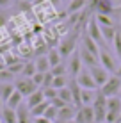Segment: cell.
I'll return each instance as SVG.
<instances>
[{"mask_svg":"<svg viewBox=\"0 0 121 123\" xmlns=\"http://www.w3.org/2000/svg\"><path fill=\"white\" fill-rule=\"evenodd\" d=\"M86 34L91 37L93 41H96L100 48H107L105 41H103V36H102V29L96 22V16H91L89 22H87V27H86Z\"/></svg>","mask_w":121,"mask_h":123,"instance_id":"obj_1","label":"cell"},{"mask_svg":"<svg viewBox=\"0 0 121 123\" xmlns=\"http://www.w3.org/2000/svg\"><path fill=\"white\" fill-rule=\"evenodd\" d=\"M121 116V98L114 96V98H107V118L105 123H118Z\"/></svg>","mask_w":121,"mask_h":123,"instance_id":"obj_2","label":"cell"},{"mask_svg":"<svg viewBox=\"0 0 121 123\" xmlns=\"http://www.w3.org/2000/svg\"><path fill=\"white\" fill-rule=\"evenodd\" d=\"M119 89H121V79H118L116 75H110V79L100 87V93H102L105 98H114V96L119 95Z\"/></svg>","mask_w":121,"mask_h":123,"instance_id":"obj_3","label":"cell"},{"mask_svg":"<svg viewBox=\"0 0 121 123\" xmlns=\"http://www.w3.org/2000/svg\"><path fill=\"white\" fill-rule=\"evenodd\" d=\"M93 111H94V120H96V123H105V118H107V98L100 91L96 93V98H94V104H93Z\"/></svg>","mask_w":121,"mask_h":123,"instance_id":"obj_4","label":"cell"},{"mask_svg":"<svg viewBox=\"0 0 121 123\" xmlns=\"http://www.w3.org/2000/svg\"><path fill=\"white\" fill-rule=\"evenodd\" d=\"M77 36H78V32H71L69 36H66L64 39L61 41V45L57 46L61 57H69L75 52V46H77Z\"/></svg>","mask_w":121,"mask_h":123,"instance_id":"obj_5","label":"cell"},{"mask_svg":"<svg viewBox=\"0 0 121 123\" xmlns=\"http://www.w3.org/2000/svg\"><path fill=\"white\" fill-rule=\"evenodd\" d=\"M14 89L18 91L20 95L23 96V98H27V96H30L34 91H37L39 87H37L36 84L32 82V79H25V77H20V79L14 82Z\"/></svg>","mask_w":121,"mask_h":123,"instance_id":"obj_6","label":"cell"},{"mask_svg":"<svg viewBox=\"0 0 121 123\" xmlns=\"http://www.w3.org/2000/svg\"><path fill=\"white\" fill-rule=\"evenodd\" d=\"M75 80H77V84L80 86V89L98 91V86H96V82L93 80V77H91V73H89V70H87V68H84V70H82L80 73L75 77Z\"/></svg>","mask_w":121,"mask_h":123,"instance_id":"obj_7","label":"cell"},{"mask_svg":"<svg viewBox=\"0 0 121 123\" xmlns=\"http://www.w3.org/2000/svg\"><path fill=\"white\" fill-rule=\"evenodd\" d=\"M100 66L109 73H116V70H118V62L107 48H100Z\"/></svg>","mask_w":121,"mask_h":123,"instance_id":"obj_8","label":"cell"},{"mask_svg":"<svg viewBox=\"0 0 121 123\" xmlns=\"http://www.w3.org/2000/svg\"><path fill=\"white\" fill-rule=\"evenodd\" d=\"M75 121L77 123H96L93 105H82V107H78L77 109V116H75Z\"/></svg>","mask_w":121,"mask_h":123,"instance_id":"obj_9","label":"cell"},{"mask_svg":"<svg viewBox=\"0 0 121 123\" xmlns=\"http://www.w3.org/2000/svg\"><path fill=\"white\" fill-rule=\"evenodd\" d=\"M68 71L71 73V77L75 79L78 73H80L82 70H84V64H82V59H80V54H78V50H75V52L69 55V59H68Z\"/></svg>","mask_w":121,"mask_h":123,"instance_id":"obj_10","label":"cell"},{"mask_svg":"<svg viewBox=\"0 0 121 123\" xmlns=\"http://www.w3.org/2000/svg\"><path fill=\"white\" fill-rule=\"evenodd\" d=\"M87 70H89V73H91V77H93V80L96 82L98 89H100V87H102L103 84H105L107 80L110 79V73H109V71H105L100 64H98V66H94V68H87Z\"/></svg>","mask_w":121,"mask_h":123,"instance_id":"obj_11","label":"cell"},{"mask_svg":"<svg viewBox=\"0 0 121 123\" xmlns=\"http://www.w3.org/2000/svg\"><path fill=\"white\" fill-rule=\"evenodd\" d=\"M75 116H77V107H75V105H66V107H62V109L57 111V120H55V123L71 121V120H75Z\"/></svg>","mask_w":121,"mask_h":123,"instance_id":"obj_12","label":"cell"},{"mask_svg":"<svg viewBox=\"0 0 121 123\" xmlns=\"http://www.w3.org/2000/svg\"><path fill=\"white\" fill-rule=\"evenodd\" d=\"M78 54H80L82 64H84L86 68H94V66H98V64H100V57L93 55V54H89L87 50H84V48H82V46L78 48Z\"/></svg>","mask_w":121,"mask_h":123,"instance_id":"obj_13","label":"cell"},{"mask_svg":"<svg viewBox=\"0 0 121 123\" xmlns=\"http://www.w3.org/2000/svg\"><path fill=\"white\" fill-rule=\"evenodd\" d=\"M43 102H46V100H45V95H43V89H37V91L32 93L30 96H27V98H25V105H27V109L30 111L32 107L43 104Z\"/></svg>","mask_w":121,"mask_h":123,"instance_id":"obj_14","label":"cell"},{"mask_svg":"<svg viewBox=\"0 0 121 123\" xmlns=\"http://www.w3.org/2000/svg\"><path fill=\"white\" fill-rule=\"evenodd\" d=\"M114 11H116V6L112 4V0H98V4H96V14L110 16Z\"/></svg>","mask_w":121,"mask_h":123,"instance_id":"obj_15","label":"cell"},{"mask_svg":"<svg viewBox=\"0 0 121 123\" xmlns=\"http://www.w3.org/2000/svg\"><path fill=\"white\" fill-rule=\"evenodd\" d=\"M82 48L87 50L89 54H93V55L100 57V46H98V43H96V41H93L89 36H87V34H84V36H82Z\"/></svg>","mask_w":121,"mask_h":123,"instance_id":"obj_16","label":"cell"},{"mask_svg":"<svg viewBox=\"0 0 121 123\" xmlns=\"http://www.w3.org/2000/svg\"><path fill=\"white\" fill-rule=\"evenodd\" d=\"M16 118H18V123H32V116H30V111L27 109V105L22 104L18 109H16Z\"/></svg>","mask_w":121,"mask_h":123,"instance_id":"obj_17","label":"cell"},{"mask_svg":"<svg viewBox=\"0 0 121 123\" xmlns=\"http://www.w3.org/2000/svg\"><path fill=\"white\" fill-rule=\"evenodd\" d=\"M22 104H23V96L14 89V93H12V95L9 96V100L6 102V107H9V109H12V111H16V109H18Z\"/></svg>","mask_w":121,"mask_h":123,"instance_id":"obj_18","label":"cell"},{"mask_svg":"<svg viewBox=\"0 0 121 123\" xmlns=\"http://www.w3.org/2000/svg\"><path fill=\"white\" fill-rule=\"evenodd\" d=\"M34 64H36V70L39 71V73H48V71L52 70V66H50L46 55H39V57L34 61Z\"/></svg>","mask_w":121,"mask_h":123,"instance_id":"obj_19","label":"cell"},{"mask_svg":"<svg viewBox=\"0 0 121 123\" xmlns=\"http://www.w3.org/2000/svg\"><path fill=\"white\" fill-rule=\"evenodd\" d=\"M96 93L98 91L82 89V93H80V107H82V105H93L94 104V98H96Z\"/></svg>","mask_w":121,"mask_h":123,"instance_id":"obj_20","label":"cell"},{"mask_svg":"<svg viewBox=\"0 0 121 123\" xmlns=\"http://www.w3.org/2000/svg\"><path fill=\"white\" fill-rule=\"evenodd\" d=\"M0 116H2V123H18L16 111H12V109L6 107V105H4V109L0 111Z\"/></svg>","mask_w":121,"mask_h":123,"instance_id":"obj_21","label":"cell"},{"mask_svg":"<svg viewBox=\"0 0 121 123\" xmlns=\"http://www.w3.org/2000/svg\"><path fill=\"white\" fill-rule=\"evenodd\" d=\"M100 29H102V36H103L105 45L114 43V37H116V34H118V29L116 27H100Z\"/></svg>","mask_w":121,"mask_h":123,"instance_id":"obj_22","label":"cell"},{"mask_svg":"<svg viewBox=\"0 0 121 123\" xmlns=\"http://www.w3.org/2000/svg\"><path fill=\"white\" fill-rule=\"evenodd\" d=\"M46 57H48V62H50V66H52V68L59 66L62 62V57H61V54H59V50H57V48H48Z\"/></svg>","mask_w":121,"mask_h":123,"instance_id":"obj_23","label":"cell"},{"mask_svg":"<svg viewBox=\"0 0 121 123\" xmlns=\"http://www.w3.org/2000/svg\"><path fill=\"white\" fill-rule=\"evenodd\" d=\"M87 0H71V2L68 4V14H77L78 11L82 12V9L86 7Z\"/></svg>","mask_w":121,"mask_h":123,"instance_id":"obj_24","label":"cell"},{"mask_svg":"<svg viewBox=\"0 0 121 123\" xmlns=\"http://www.w3.org/2000/svg\"><path fill=\"white\" fill-rule=\"evenodd\" d=\"M14 93V84H0V98L4 100V104H6L7 100H9V96Z\"/></svg>","mask_w":121,"mask_h":123,"instance_id":"obj_25","label":"cell"},{"mask_svg":"<svg viewBox=\"0 0 121 123\" xmlns=\"http://www.w3.org/2000/svg\"><path fill=\"white\" fill-rule=\"evenodd\" d=\"M48 105H50V102H43V104H39V105H36V107H32V109H30L32 120H34V118H41V116H43V114L46 112Z\"/></svg>","mask_w":121,"mask_h":123,"instance_id":"obj_26","label":"cell"},{"mask_svg":"<svg viewBox=\"0 0 121 123\" xmlns=\"http://www.w3.org/2000/svg\"><path fill=\"white\" fill-rule=\"evenodd\" d=\"M68 84H69V79H68V75H64V77H53V82H52V87L53 89H64V87H68Z\"/></svg>","mask_w":121,"mask_h":123,"instance_id":"obj_27","label":"cell"},{"mask_svg":"<svg viewBox=\"0 0 121 123\" xmlns=\"http://www.w3.org/2000/svg\"><path fill=\"white\" fill-rule=\"evenodd\" d=\"M36 73H37V70H36V64H34V62H25L23 71H22V77H25V79H32Z\"/></svg>","mask_w":121,"mask_h":123,"instance_id":"obj_28","label":"cell"},{"mask_svg":"<svg viewBox=\"0 0 121 123\" xmlns=\"http://www.w3.org/2000/svg\"><path fill=\"white\" fill-rule=\"evenodd\" d=\"M50 73H52L53 77H64V75H68V66H66L64 62H61L59 66L52 68V70H50Z\"/></svg>","mask_w":121,"mask_h":123,"instance_id":"obj_29","label":"cell"},{"mask_svg":"<svg viewBox=\"0 0 121 123\" xmlns=\"http://www.w3.org/2000/svg\"><path fill=\"white\" fill-rule=\"evenodd\" d=\"M96 22L100 27H114V22H112L110 16H103V14H96Z\"/></svg>","mask_w":121,"mask_h":123,"instance_id":"obj_30","label":"cell"},{"mask_svg":"<svg viewBox=\"0 0 121 123\" xmlns=\"http://www.w3.org/2000/svg\"><path fill=\"white\" fill-rule=\"evenodd\" d=\"M43 95H45V100L52 104V102H53V100L57 98V95H59V91H57V89H53V87H45V89H43Z\"/></svg>","mask_w":121,"mask_h":123,"instance_id":"obj_31","label":"cell"},{"mask_svg":"<svg viewBox=\"0 0 121 123\" xmlns=\"http://www.w3.org/2000/svg\"><path fill=\"white\" fill-rule=\"evenodd\" d=\"M57 111H59V109H55L52 104H50V105H48V109H46V112L43 114V118H46L48 121H52V123H53V121L57 120Z\"/></svg>","mask_w":121,"mask_h":123,"instance_id":"obj_32","label":"cell"},{"mask_svg":"<svg viewBox=\"0 0 121 123\" xmlns=\"http://www.w3.org/2000/svg\"><path fill=\"white\" fill-rule=\"evenodd\" d=\"M23 66H25V62L20 61V62H16V64H12V66H7V71L14 77V75H18V73H22V71H23Z\"/></svg>","mask_w":121,"mask_h":123,"instance_id":"obj_33","label":"cell"},{"mask_svg":"<svg viewBox=\"0 0 121 123\" xmlns=\"http://www.w3.org/2000/svg\"><path fill=\"white\" fill-rule=\"evenodd\" d=\"M43 80H45V73H39V71H37V73L34 75V77H32V82H34L36 86L39 87V89L43 87Z\"/></svg>","mask_w":121,"mask_h":123,"instance_id":"obj_34","label":"cell"},{"mask_svg":"<svg viewBox=\"0 0 121 123\" xmlns=\"http://www.w3.org/2000/svg\"><path fill=\"white\" fill-rule=\"evenodd\" d=\"M32 123H52V121H48L46 118L41 116V118H34V120H32Z\"/></svg>","mask_w":121,"mask_h":123,"instance_id":"obj_35","label":"cell"},{"mask_svg":"<svg viewBox=\"0 0 121 123\" xmlns=\"http://www.w3.org/2000/svg\"><path fill=\"white\" fill-rule=\"evenodd\" d=\"M48 2H50V4H52V6H53V7H59V6H61V4H62V2H61V0H48Z\"/></svg>","mask_w":121,"mask_h":123,"instance_id":"obj_36","label":"cell"},{"mask_svg":"<svg viewBox=\"0 0 121 123\" xmlns=\"http://www.w3.org/2000/svg\"><path fill=\"white\" fill-rule=\"evenodd\" d=\"M6 22H7V20H6V16H4L2 12H0V27H4V25H6Z\"/></svg>","mask_w":121,"mask_h":123,"instance_id":"obj_37","label":"cell"},{"mask_svg":"<svg viewBox=\"0 0 121 123\" xmlns=\"http://www.w3.org/2000/svg\"><path fill=\"white\" fill-rule=\"evenodd\" d=\"M11 4V0H0V7H7Z\"/></svg>","mask_w":121,"mask_h":123,"instance_id":"obj_38","label":"cell"},{"mask_svg":"<svg viewBox=\"0 0 121 123\" xmlns=\"http://www.w3.org/2000/svg\"><path fill=\"white\" fill-rule=\"evenodd\" d=\"M116 77H118V79H121V64H118V70H116Z\"/></svg>","mask_w":121,"mask_h":123,"instance_id":"obj_39","label":"cell"},{"mask_svg":"<svg viewBox=\"0 0 121 123\" xmlns=\"http://www.w3.org/2000/svg\"><path fill=\"white\" fill-rule=\"evenodd\" d=\"M2 109H4V100L0 98V111H2Z\"/></svg>","mask_w":121,"mask_h":123,"instance_id":"obj_40","label":"cell"},{"mask_svg":"<svg viewBox=\"0 0 121 123\" xmlns=\"http://www.w3.org/2000/svg\"><path fill=\"white\" fill-rule=\"evenodd\" d=\"M61 2H62V4H69L71 0H61Z\"/></svg>","mask_w":121,"mask_h":123,"instance_id":"obj_41","label":"cell"},{"mask_svg":"<svg viewBox=\"0 0 121 123\" xmlns=\"http://www.w3.org/2000/svg\"><path fill=\"white\" fill-rule=\"evenodd\" d=\"M64 123H77V121H75V120H71V121H64Z\"/></svg>","mask_w":121,"mask_h":123,"instance_id":"obj_42","label":"cell"},{"mask_svg":"<svg viewBox=\"0 0 121 123\" xmlns=\"http://www.w3.org/2000/svg\"><path fill=\"white\" fill-rule=\"evenodd\" d=\"M22 2H32V0H22Z\"/></svg>","mask_w":121,"mask_h":123,"instance_id":"obj_43","label":"cell"},{"mask_svg":"<svg viewBox=\"0 0 121 123\" xmlns=\"http://www.w3.org/2000/svg\"><path fill=\"white\" fill-rule=\"evenodd\" d=\"M118 96H119V98H121V89H119V95H118Z\"/></svg>","mask_w":121,"mask_h":123,"instance_id":"obj_44","label":"cell"},{"mask_svg":"<svg viewBox=\"0 0 121 123\" xmlns=\"http://www.w3.org/2000/svg\"><path fill=\"white\" fill-rule=\"evenodd\" d=\"M118 123H121V116H119V120H118Z\"/></svg>","mask_w":121,"mask_h":123,"instance_id":"obj_45","label":"cell"},{"mask_svg":"<svg viewBox=\"0 0 121 123\" xmlns=\"http://www.w3.org/2000/svg\"><path fill=\"white\" fill-rule=\"evenodd\" d=\"M0 123H2V120H0Z\"/></svg>","mask_w":121,"mask_h":123,"instance_id":"obj_46","label":"cell"}]
</instances>
